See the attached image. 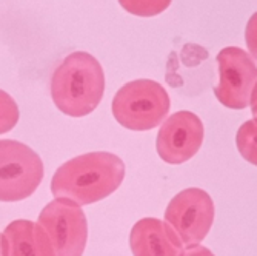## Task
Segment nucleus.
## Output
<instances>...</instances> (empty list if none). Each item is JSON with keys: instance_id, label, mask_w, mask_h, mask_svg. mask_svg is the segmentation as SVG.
I'll return each mask as SVG.
<instances>
[{"instance_id": "f257e3e1", "label": "nucleus", "mask_w": 257, "mask_h": 256, "mask_svg": "<svg viewBox=\"0 0 257 256\" xmlns=\"http://www.w3.org/2000/svg\"><path fill=\"white\" fill-rule=\"evenodd\" d=\"M125 179V164L108 151L86 153L65 162L51 179V193L79 205L94 204L112 195Z\"/></svg>"}, {"instance_id": "f03ea898", "label": "nucleus", "mask_w": 257, "mask_h": 256, "mask_svg": "<svg viewBox=\"0 0 257 256\" xmlns=\"http://www.w3.org/2000/svg\"><path fill=\"white\" fill-rule=\"evenodd\" d=\"M105 93V73L99 60L85 51L69 54L51 79V98L56 107L73 118L94 111Z\"/></svg>"}, {"instance_id": "7ed1b4c3", "label": "nucleus", "mask_w": 257, "mask_h": 256, "mask_svg": "<svg viewBox=\"0 0 257 256\" xmlns=\"http://www.w3.org/2000/svg\"><path fill=\"white\" fill-rule=\"evenodd\" d=\"M171 101L159 82L139 79L125 83L112 99V114L122 127L133 131L156 128L167 119Z\"/></svg>"}, {"instance_id": "20e7f679", "label": "nucleus", "mask_w": 257, "mask_h": 256, "mask_svg": "<svg viewBox=\"0 0 257 256\" xmlns=\"http://www.w3.org/2000/svg\"><path fill=\"white\" fill-rule=\"evenodd\" d=\"M43 179V162L28 145L0 141V201L14 202L30 198Z\"/></svg>"}, {"instance_id": "39448f33", "label": "nucleus", "mask_w": 257, "mask_h": 256, "mask_svg": "<svg viewBox=\"0 0 257 256\" xmlns=\"http://www.w3.org/2000/svg\"><path fill=\"white\" fill-rule=\"evenodd\" d=\"M37 224L48 235L56 256H82L88 241V221L82 207L66 198L48 202Z\"/></svg>"}, {"instance_id": "423d86ee", "label": "nucleus", "mask_w": 257, "mask_h": 256, "mask_svg": "<svg viewBox=\"0 0 257 256\" xmlns=\"http://www.w3.org/2000/svg\"><path fill=\"white\" fill-rule=\"evenodd\" d=\"M165 222L185 247L199 245L214 222V202L208 192L190 187L179 192L165 210Z\"/></svg>"}, {"instance_id": "0eeeda50", "label": "nucleus", "mask_w": 257, "mask_h": 256, "mask_svg": "<svg viewBox=\"0 0 257 256\" xmlns=\"http://www.w3.org/2000/svg\"><path fill=\"white\" fill-rule=\"evenodd\" d=\"M219 83L214 87L217 101L231 110H243L251 105L257 85V63L245 50L226 46L217 54Z\"/></svg>"}, {"instance_id": "6e6552de", "label": "nucleus", "mask_w": 257, "mask_h": 256, "mask_svg": "<svg viewBox=\"0 0 257 256\" xmlns=\"http://www.w3.org/2000/svg\"><path fill=\"white\" fill-rule=\"evenodd\" d=\"M205 128L197 114L177 111L162 122L156 150L159 157L171 165H180L196 156L203 144Z\"/></svg>"}, {"instance_id": "1a4fd4ad", "label": "nucleus", "mask_w": 257, "mask_h": 256, "mask_svg": "<svg viewBox=\"0 0 257 256\" xmlns=\"http://www.w3.org/2000/svg\"><path fill=\"white\" fill-rule=\"evenodd\" d=\"M133 256H185V245L170 224L157 218L139 219L130 233Z\"/></svg>"}, {"instance_id": "9d476101", "label": "nucleus", "mask_w": 257, "mask_h": 256, "mask_svg": "<svg viewBox=\"0 0 257 256\" xmlns=\"http://www.w3.org/2000/svg\"><path fill=\"white\" fill-rule=\"evenodd\" d=\"M4 236L8 256H56L46 231L33 221H13L7 225Z\"/></svg>"}, {"instance_id": "9b49d317", "label": "nucleus", "mask_w": 257, "mask_h": 256, "mask_svg": "<svg viewBox=\"0 0 257 256\" xmlns=\"http://www.w3.org/2000/svg\"><path fill=\"white\" fill-rule=\"evenodd\" d=\"M236 145L242 157L257 167V118L240 125L236 134Z\"/></svg>"}, {"instance_id": "f8f14e48", "label": "nucleus", "mask_w": 257, "mask_h": 256, "mask_svg": "<svg viewBox=\"0 0 257 256\" xmlns=\"http://www.w3.org/2000/svg\"><path fill=\"white\" fill-rule=\"evenodd\" d=\"M173 0H119L123 10L134 16L151 17L165 11Z\"/></svg>"}, {"instance_id": "ddd939ff", "label": "nucleus", "mask_w": 257, "mask_h": 256, "mask_svg": "<svg viewBox=\"0 0 257 256\" xmlns=\"http://www.w3.org/2000/svg\"><path fill=\"white\" fill-rule=\"evenodd\" d=\"M19 121V107L7 91L0 90V134L8 133Z\"/></svg>"}, {"instance_id": "4468645a", "label": "nucleus", "mask_w": 257, "mask_h": 256, "mask_svg": "<svg viewBox=\"0 0 257 256\" xmlns=\"http://www.w3.org/2000/svg\"><path fill=\"white\" fill-rule=\"evenodd\" d=\"M245 39H246V46L249 50L251 57L257 60V13H254L246 23Z\"/></svg>"}, {"instance_id": "2eb2a0df", "label": "nucleus", "mask_w": 257, "mask_h": 256, "mask_svg": "<svg viewBox=\"0 0 257 256\" xmlns=\"http://www.w3.org/2000/svg\"><path fill=\"white\" fill-rule=\"evenodd\" d=\"M185 256H214V253L199 244V245H193V247H186Z\"/></svg>"}, {"instance_id": "dca6fc26", "label": "nucleus", "mask_w": 257, "mask_h": 256, "mask_svg": "<svg viewBox=\"0 0 257 256\" xmlns=\"http://www.w3.org/2000/svg\"><path fill=\"white\" fill-rule=\"evenodd\" d=\"M0 256H8V244L2 233H0Z\"/></svg>"}, {"instance_id": "f3484780", "label": "nucleus", "mask_w": 257, "mask_h": 256, "mask_svg": "<svg viewBox=\"0 0 257 256\" xmlns=\"http://www.w3.org/2000/svg\"><path fill=\"white\" fill-rule=\"evenodd\" d=\"M251 111H252V116L257 118V85L254 88V93H252V98H251Z\"/></svg>"}]
</instances>
